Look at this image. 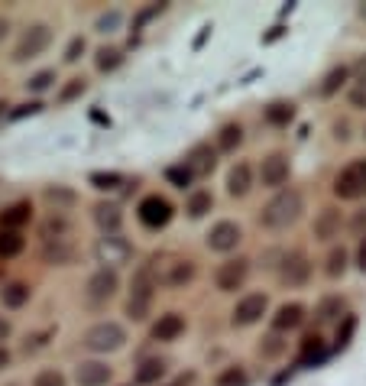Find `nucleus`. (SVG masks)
<instances>
[{
    "label": "nucleus",
    "instance_id": "nucleus-15",
    "mask_svg": "<svg viewBox=\"0 0 366 386\" xmlns=\"http://www.w3.org/2000/svg\"><path fill=\"white\" fill-rule=\"evenodd\" d=\"M191 279H195V263L191 260H172V263H166V273L159 276V283H166L169 289H182Z\"/></svg>",
    "mask_w": 366,
    "mask_h": 386
},
{
    "label": "nucleus",
    "instance_id": "nucleus-18",
    "mask_svg": "<svg viewBox=\"0 0 366 386\" xmlns=\"http://www.w3.org/2000/svg\"><path fill=\"white\" fill-rule=\"evenodd\" d=\"M182 331H185V318H182L179 311H166L152 325V341H175Z\"/></svg>",
    "mask_w": 366,
    "mask_h": 386
},
{
    "label": "nucleus",
    "instance_id": "nucleus-3",
    "mask_svg": "<svg viewBox=\"0 0 366 386\" xmlns=\"http://www.w3.org/2000/svg\"><path fill=\"white\" fill-rule=\"evenodd\" d=\"M52 43V26L49 23H33V26L23 29L17 49H13V62H29V59L42 56Z\"/></svg>",
    "mask_w": 366,
    "mask_h": 386
},
{
    "label": "nucleus",
    "instance_id": "nucleus-23",
    "mask_svg": "<svg viewBox=\"0 0 366 386\" xmlns=\"http://www.w3.org/2000/svg\"><path fill=\"white\" fill-rule=\"evenodd\" d=\"M29 217H33V205L29 201H17V205H10L3 215H0V227L3 231H17V227L29 224Z\"/></svg>",
    "mask_w": 366,
    "mask_h": 386
},
{
    "label": "nucleus",
    "instance_id": "nucleus-43",
    "mask_svg": "<svg viewBox=\"0 0 366 386\" xmlns=\"http://www.w3.org/2000/svg\"><path fill=\"white\" fill-rule=\"evenodd\" d=\"M117 26H120V13H117V10H111L107 17L97 20V33H113Z\"/></svg>",
    "mask_w": 366,
    "mask_h": 386
},
{
    "label": "nucleus",
    "instance_id": "nucleus-56",
    "mask_svg": "<svg viewBox=\"0 0 366 386\" xmlns=\"http://www.w3.org/2000/svg\"><path fill=\"white\" fill-rule=\"evenodd\" d=\"M360 17H366V3H363V7H360Z\"/></svg>",
    "mask_w": 366,
    "mask_h": 386
},
{
    "label": "nucleus",
    "instance_id": "nucleus-19",
    "mask_svg": "<svg viewBox=\"0 0 366 386\" xmlns=\"http://www.w3.org/2000/svg\"><path fill=\"white\" fill-rule=\"evenodd\" d=\"M250 189H253V169L246 162H237L230 169V176H227V192L234 198H244Z\"/></svg>",
    "mask_w": 366,
    "mask_h": 386
},
{
    "label": "nucleus",
    "instance_id": "nucleus-54",
    "mask_svg": "<svg viewBox=\"0 0 366 386\" xmlns=\"http://www.w3.org/2000/svg\"><path fill=\"white\" fill-rule=\"evenodd\" d=\"M7 29H10V23H7V20H3V17H0V39L7 36Z\"/></svg>",
    "mask_w": 366,
    "mask_h": 386
},
{
    "label": "nucleus",
    "instance_id": "nucleus-29",
    "mask_svg": "<svg viewBox=\"0 0 366 386\" xmlns=\"http://www.w3.org/2000/svg\"><path fill=\"white\" fill-rule=\"evenodd\" d=\"M166 373V364L162 360H143L140 364V370H136V383H156V380Z\"/></svg>",
    "mask_w": 366,
    "mask_h": 386
},
{
    "label": "nucleus",
    "instance_id": "nucleus-34",
    "mask_svg": "<svg viewBox=\"0 0 366 386\" xmlns=\"http://www.w3.org/2000/svg\"><path fill=\"white\" fill-rule=\"evenodd\" d=\"M120 62H123L120 49H101V52H97V72H113Z\"/></svg>",
    "mask_w": 366,
    "mask_h": 386
},
{
    "label": "nucleus",
    "instance_id": "nucleus-5",
    "mask_svg": "<svg viewBox=\"0 0 366 386\" xmlns=\"http://www.w3.org/2000/svg\"><path fill=\"white\" fill-rule=\"evenodd\" d=\"M94 256H97V263H104V270H113V266H123L130 260L133 247L120 234H104L94 240Z\"/></svg>",
    "mask_w": 366,
    "mask_h": 386
},
{
    "label": "nucleus",
    "instance_id": "nucleus-9",
    "mask_svg": "<svg viewBox=\"0 0 366 386\" xmlns=\"http://www.w3.org/2000/svg\"><path fill=\"white\" fill-rule=\"evenodd\" d=\"M266 309H269V299H266L263 292H253V295H244V299L237 302L234 309V328H250V325H256V321L266 315Z\"/></svg>",
    "mask_w": 366,
    "mask_h": 386
},
{
    "label": "nucleus",
    "instance_id": "nucleus-26",
    "mask_svg": "<svg viewBox=\"0 0 366 386\" xmlns=\"http://www.w3.org/2000/svg\"><path fill=\"white\" fill-rule=\"evenodd\" d=\"M244 143V130H240V123H227V127H221V133H217V150H237Z\"/></svg>",
    "mask_w": 366,
    "mask_h": 386
},
{
    "label": "nucleus",
    "instance_id": "nucleus-44",
    "mask_svg": "<svg viewBox=\"0 0 366 386\" xmlns=\"http://www.w3.org/2000/svg\"><path fill=\"white\" fill-rule=\"evenodd\" d=\"M85 52V39L81 36H75L72 43H68V49H65V62H78V56Z\"/></svg>",
    "mask_w": 366,
    "mask_h": 386
},
{
    "label": "nucleus",
    "instance_id": "nucleus-45",
    "mask_svg": "<svg viewBox=\"0 0 366 386\" xmlns=\"http://www.w3.org/2000/svg\"><path fill=\"white\" fill-rule=\"evenodd\" d=\"M353 328H357V318H353V315H347V318H344V328L337 331V344H340V348H344V344H347V341H350V334H353Z\"/></svg>",
    "mask_w": 366,
    "mask_h": 386
},
{
    "label": "nucleus",
    "instance_id": "nucleus-33",
    "mask_svg": "<svg viewBox=\"0 0 366 386\" xmlns=\"http://www.w3.org/2000/svg\"><path fill=\"white\" fill-rule=\"evenodd\" d=\"M46 201L49 205H56V211H62V208L68 205H75V192H68V189H46Z\"/></svg>",
    "mask_w": 366,
    "mask_h": 386
},
{
    "label": "nucleus",
    "instance_id": "nucleus-32",
    "mask_svg": "<svg viewBox=\"0 0 366 386\" xmlns=\"http://www.w3.org/2000/svg\"><path fill=\"white\" fill-rule=\"evenodd\" d=\"M324 270H328L331 279L344 276V270H347V250H344V247H334L328 254V266H324Z\"/></svg>",
    "mask_w": 366,
    "mask_h": 386
},
{
    "label": "nucleus",
    "instance_id": "nucleus-35",
    "mask_svg": "<svg viewBox=\"0 0 366 386\" xmlns=\"http://www.w3.org/2000/svg\"><path fill=\"white\" fill-rule=\"evenodd\" d=\"M85 95V78H72L62 91H58V104H68V101H75V98Z\"/></svg>",
    "mask_w": 366,
    "mask_h": 386
},
{
    "label": "nucleus",
    "instance_id": "nucleus-12",
    "mask_svg": "<svg viewBox=\"0 0 366 386\" xmlns=\"http://www.w3.org/2000/svg\"><path fill=\"white\" fill-rule=\"evenodd\" d=\"M279 279L285 286H305L311 279V263L305 254H289L282 260V270H279Z\"/></svg>",
    "mask_w": 366,
    "mask_h": 386
},
{
    "label": "nucleus",
    "instance_id": "nucleus-10",
    "mask_svg": "<svg viewBox=\"0 0 366 386\" xmlns=\"http://www.w3.org/2000/svg\"><path fill=\"white\" fill-rule=\"evenodd\" d=\"M244 240V231L234 224V221H221V224L211 227V234H207V247L217 250V254H230L237 250V244Z\"/></svg>",
    "mask_w": 366,
    "mask_h": 386
},
{
    "label": "nucleus",
    "instance_id": "nucleus-39",
    "mask_svg": "<svg viewBox=\"0 0 366 386\" xmlns=\"http://www.w3.org/2000/svg\"><path fill=\"white\" fill-rule=\"evenodd\" d=\"M217 386H246V373L240 367H230L217 377Z\"/></svg>",
    "mask_w": 366,
    "mask_h": 386
},
{
    "label": "nucleus",
    "instance_id": "nucleus-20",
    "mask_svg": "<svg viewBox=\"0 0 366 386\" xmlns=\"http://www.w3.org/2000/svg\"><path fill=\"white\" fill-rule=\"evenodd\" d=\"M94 221H97V227H101L104 234H117L123 224V211L117 205L101 201V205H94Z\"/></svg>",
    "mask_w": 366,
    "mask_h": 386
},
{
    "label": "nucleus",
    "instance_id": "nucleus-13",
    "mask_svg": "<svg viewBox=\"0 0 366 386\" xmlns=\"http://www.w3.org/2000/svg\"><path fill=\"white\" fill-rule=\"evenodd\" d=\"M260 182H263L266 189H279L289 182V160L282 156V153H273V156H266L263 166H260Z\"/></svg>",
    "mask_w": 366,
    "mask_h": 386
},
{
    "label": "nucleus",
    "instance_id": "nucleus-38",
    "mask_svg": "<svg viewBox=\"0 0 366 386\" xmlns=\"http://www.w3.org/2000/svg\"><path fill=\"white\" fill-rule=\"evenodd\" d=\"M166 179H169L175 189H185V185H191V172H188L185 166H172V169H166Z\"/></svg>",
    "mask_w": 366,
    "mask_h": 386
},
{
    "label": "nucleus",
    "instance_id": "nucleus-37",
    "mask_svg": "<svg viewBox=\"0 0 366 386\" xmlns=\"http://www.w3.org/2000/svg\"><path fill=\"white\" fill-rule=\"evenodd\" d=\"M340 311H344V302L340 299H324L318 309V321H334Z\"/></svg>",
    "mask_w": 366,
    "mask_h": 386
},
{
    "label": "nucleus",
    "instance_id": "nucleus-46",
    "mask_svg": "<svg viewBox=\"0 0 366 386\" xmlns=\"http://www.w3.org/2000/svg\"><path fill=\"white\" fill-rule=\"evenodd\" d=\"M311 350H315V354L321 350V338H318V334H308V338H305V344H301V354H305V357H308Z\"/></svg>",
    "mask_w": 366,
    "mask_h": 386
},
{
    "label": "nucleus",
    "instance_id": "nucleus-36",
    "mask_svg": "<svg viewBox=\"0 0 366 386\" xmlns=\"http://www.w3.org/2000/svg\"><path fill=\"white\" fill-rule=\"evenodd\" d=\"M52 82H56V72L52 68H46V72H36V75L26 82V88L29 91H49L52 88Z\"/></svg>",
    "mask_w": 366,
    "mask_h": 386
},
{
    "label": "nucleus",
    "instance_id": "nucleus-31",
    "mask_svg": "<svg viewBox=\"0 0 366 386\" xmlns=\"http://www.w3.org/2000/svg\"><path fill=\"white\" fill-rule=\"evenodd\" d=\"M211 205H214L211 192H195V195L188 198V215H191V217H205L207 211H211Z\"/></svg>",
    "mask_w": 366,
    "mask_h": 386
},
{
    "label": "nucleus",
    "instance_id": "nucleus-17",
    "mask_svg": "<svg viewBox=\"0 0 366 386\" xmlns=\"http://www.w3.org/2000/svg\"><path fill=\"white\" fill-rule=\"evenodd\" d=\"M42 260L52 266L75 263V244H72V240H46V244H42Z\"/></svg>",
    "mask_w": 366,
    "mask_h": 386
},
{
    "label": "nucleus",
    "instance_id": "nucleus-14",
    "mask_svg": "<svg viewBox=\"0 0 366 386\" xmlns=\"http://www.w3.org/2000/svg\"><path fill=\"white\" fill-rule=\"evenodd\" d=\"M214 150L211 146H195V150L185 156V169L191 172V179H205V176H211V169H214Z\"/></svg>",
    "mask_w": 366,
    "mask_h": 386
},
{
    "label": "nucleus",
    "instance_id": "nucleus-7",
    "mask_svg": "<svg viewBox=\"0 0 366 386\" xmlns=\"http://www.w3.org/2000/svg\"><path fill=\"white\" fill-rule=\"evenodd\" d=\"M117 289H120V279H117V273L113 270H97V273L88 279L85 286V299L91 302V305H107V302L117 295Z\"/></svg>",
    "mask_w": 366,
    "mask_h": 386
},
{
    "label": "nucleus",
    "instance_id": "nucleus-48",
    "mask_svg": "<svg viewBox=\"0 0 366 386\" xmlns=\"http://www.w3.org/2000/svg\"><path fill=\"white\" fill-rule=\"evenodd\" d=\"M357 266H360V273H366V237L360 240V247H357Z\"/></svg>",
    "mask_w": 366,
    "mask_h": 386
},
{
    "label": "nucleus",
    "instance_id": "nucleus-25",
    "mask_svg": "<svg viewBox=\"0 0 366 386\" xmlns=\"http://www.w3.org/2000/svg\"><path fill=\"white\" fill-rule=\"evenodd\" d=\"M0 302L7 305V309H19V305H26L29 302V286L26 283H7L3 292H0Z\"/></svg>",
    "mask_w": 366,
    "mask_h": 386
},
{
    "label": "nucleus",
    "instance_id": "nucleus-27",
    "mask_svg": "<svg viewBox=\"0 0 366 386\" xmlns=\"http://www.w3.org/2000/svg\"><path fill=\"white\" fill-rule=\"evenodd\" d=\"M23 247H26V240H23L17 231H3V227H0V256H3V260L23 254Z\"/></svg>",
    "mask_w": 366,
    "mask_h": 386
},
{
    "label": "nucleus",
    "instance_id": "nucleus-22",
    "mask_svg": "<svg viewBox=\"0 0 366 386\" xmlns=\"http://www.w3.org/2000/svg\"><path fill=\"white\" fill-rule=\"evenodd\" d=\"M301 321H305V309H301L299 302H289V305H282V309L273 315V328L292 331V328H299Z\"/></svg>",
    "mask_w": 366,
    "mask_h": 386
},
{
    "label": "nucleus",
    "instance_id": "nucleus-40",
    "mask_svg": "<svg viewBox=\"0 0 366 386\" xmlns=\"http://www.w3.org/2000/svg\"><path fill=\"white\" fill-rule=\"evenodd\" d=\"M91 182H94V189H117V185H120V176H117V172H94Z\"/></svg>",
    "mask_w": 366,
    "mask_h": 386
},
{
    "label": "nucleus",
    "instance_id": "nucleus-1",
    "mask_svg": "<svg viewBox=\"0 0 366 386\" xmlns=\"http://www.w3.org/2000/svg\"><path fill=\"white\" fill-rule=\"evenodd\" d=\"M301 211H305V198H301V192L285 189L263 208L260 221H263L266 227H273V231H282V227L295 224V221L301 217Z\"/></svg>",
    "mask_w": 366,
    "mask_h": 386
},
{
    "label": "nucleus",
    "instance_id": "nucleus-49",
    "mask_svg": "<svg viewBox=\"0 0 366 386\" xmlns=\"http://www.w3.org/2000/svg\"><path fill=\"white\" fill-rule=\"evenodd\" d=\"M266 341H269V344H263V348H260V350H263V354H279V350H282L279 338H266Z\"/></svg>",
    "mask_w": 366,
    "mask_h": 386
},
{
    "label": "nucleus",
    "instance_id": "nucleus-42",
    "mask_svg": "<svg viewBox=\"0 0 366 386\" xmlns=\"http://www.w3.org/2000/svg\"><path fill=\"white\" fill-rule=\"evenodd\" d=\"M350 104L357 111H366V82H357V85L350 88Z\"/></svg>",
    "mask_w": 366,
    "mask_h": 386
},
{
    "label": "nucleus",
    "instance_id": "nucleus-55",
    "mask_svg": "<svg viewBox=\"0 0 366 386\" xmlns=\"http://www.w3.org/2000/svg\"><path fill=\"white\" fill-rule=\"evenodd\" d=\"M7 117V101H0V121Z\"/></svg>",
    "mask_w": 366,
    "mask_h": 386
},
{
    "label": "nucleus",
    "instance_id": "nucleus-8",
    "mask_svg": "<svg viewBox=\"0 0 366 386\" xmlns=\"http://www.w3.org/2000/svg\"><path fill=\"white\" fill-rule=\"evenodd\" d=\"M136 217H140V224L159 231V227H166L172 221V205L162 195H146L140 201V208H136Z\"/></svg>",
    "mask_w": 366,
    "mask_h": 386
},
{
    "label": "nucleus",
    "instance_id": "nucleus-24",
    "mask_svg": "<svg viewBox=\"0 0 366 386\" xmlns=\"http://www.w3.org/2000/svg\"><path fill=\"white\" fill-rule=\"evenodd\" d=\"M42 240H72V224L62 215H52L42 221Z\"/></svg>",
    "mask_w": 366,
    "mask_h": 386
},
{
    "label": "nucleus",
    "instance_id": "nucleus-21",
    "mask_svg": "<svg viewBox=\"0 0 366 386\" xmlns=\"http://www.w3.org/2000/svg\"><path fill=\"white\" fill-rule=\"evenodd\" d=\"M340 234V211L337 208H324L318 217H315V237L318 240H331V237Z\"/></svg>",
    "mask_w": 366,
    "mask_h": 386
},
{
    "label": "nucleus",
    "instance_id": "nucleus-41",
    "mask_svg": "<svg viewBox=\"0 0 366 386\" xmlns=\"http://www.w3.org/2000/svg\"><path fill=\"white\" fill-rule=\"evenodd\" d=\"M33 386H65V377L58 370H42V373H36Z\"/></svg>",
    "mask_w": 366,
    "mask_h": 386
},
{
    "label": "nucleus",
    "instance_id": "nucleus-2",
    "mask_svg": "<svg viewBox=\"0 0 366 386\" xmlns=\"http://www.w3.org/2000/svg\"><path fill=\"white\" fill-rule=\"evenodd\" d=\"M156 289H159V279L152 273V266H143L140 273L133 276V289H130V299H127V315L133 321H146L152 309V299H156Z\"/></svg>",
    "mask_w": 366,
    "mask_h": 386
},
{
    "label": "nucleus",
    "instance_id": "nucleus-6",
    "mask_svg": "<svg viewBox=\"0 0 366 386\" xmlns=\"http://www.w3.org/2000/svg\"><path fill=\"white\" fill-rule=\"evenodd\" d=\"M123 341H127V334L117 321H101L85 334V348L94 350V354H111V350L123 348Z\"/></svg>",
    "mask_w": 366,
    "mask_h": 386
},
{
    "label": "nucleus",
    "instance_id": "nucleus-4",
    "mask_svg": "<svg viewBox=\"0 0 366 386\" xmlns=\"http://www.w3.org/2000/svg\"><path fill=\"white\" fill-rule=\"evenodd\" d=\"M334 195L344 201H357L366 195V160H353L350 166L337 172L334 179Z\"/></svg>",
    "mask_w": 366,
    "mask_h": 386
},
{
    "label": "nucleus",
    "instance_id": "nucleus-28",
    "mask_svg": "<svg viewBox=\"0 0 366 386\" xmlns=\"http://www.w3.org/2000/svg\"><path fill=\"white\" fill-rule=\"evenodd\" d=\"M292 117H295V111H292V104H285V101H276L266 107V121L273 123V127H285Z\"/></svg>",
    "mask_w": 366,
    "mask_h": 386
},
{
    "label": "nucleus",
    "instance_id": "nucleus-30",
    "mask_svg": "<svg viewBox=\"0 0 366 386\" xmlns=\"http://www.w3.org/2000/svg\"><path fill=\"white\" fill-rule=\"evenodd\" d=\"M344 82H347V68H344V65H340V68H331V72H328V78L321 82V95H324V98L337 95Z\"/></svg>",
    "mask_w": 366,
    "mask_h": 386
},
{
    "label": "nucleus",
    "instance_id": "nucleus-47",
    "mask_svg": "<svg viewBox=\"0 0 366 386\" xmlns=\"http://www.w3.org/2000/svg\"><path fill=\"white\" fill-rule=\"evenodd\" d=\"M42 344H46V334H33V338H26V344H23V350H39L42 348Z\"/></svg>",
    "mask_w": 366,
    "mask_h": 386
},
{
    "label": "nucleus",
    "instance_id": "nucleus-50",
    "mask_svg": "<svg viewBox=\"0 0 366 386\" xmlns=\"http://www.w3.org/2000/svg\"><path fill=\"white\" fill-rule=\"evenodd\" d=\"M36 111H39V104H23V107L13 111V117H26V114H36Z\"/></svg>",
    "mask_w": 366,
    "mask_h": 386
},
{
    "label": "nucleus",
    "instance_id": "nucleus-11",
    "mask_svg": "<svg viewBox=\"0 0 366 386\" xmlns=\"http://www.w3.org/2000/svg\"><path fill=\"white\" fill-rule=\"evenodd\" d=\"M246 273H250V263H246V260H227V263L217 266L214 283L221 292H237L246 283Z\"/></svg>",
    "mask_w": 366,
    "mask_h": 386
},
{
    "label": "nucleus",
    "instance_id": "nucleus-16",
    "mask_svg": "<svg viewBox=\"0 0 366 386\" xmlns=\"http://www.w3.org/2000/svg\"><path fill=\"white\" fill-rule=\"evenodd\" d=\"M75 380H78V386H107L111 367L101 364V360H85V364H78Z\"/></svg>",
    "mask_w": 366,
    "mask_h": 386
},
{
    "label": "nucleus",
    "instance_id": "nucleus-53",
    "mask_svg": "<svg viewBox=\"0 0 366 386\" xmlns=\"http://www.w3.org/2000/svg\"><path fill=\"white\" fill-rule=\"evenodd\" d=\"M7 364H10V354H7V348H0V370L7 367Z\"/></svg>",
    "mask_w": 366,
    "mask_h": 386
},
{
    "label": "nucleus",
    "instance_id": "nucleus-51",
    "mask_svg": "<svg viewBox=\"0 0 366 386\" xmlns=\"http://www.w3.org/2000/svg\"><path fill=\"white\" fill-rule=\"evenodd\" d=\"M10 331H13V328H10V321L0 315V341H7V338H10Z\"/></svg>",
    "mask_w": 366,
    "mask_h": 386
},
{
    "label": "nucleus",
    "instance_id": "nucleus-52",
    "mask_svg": "<svg viewBox=\"0 0 366 386\" xmlns=\"http://www.w3.org/2000/svg\"><path fill=\"white\" fill-rule=\"evenodd\" d=\"M353 68H357V75H360V82H366V56H363V59H360V62H357V65H353Z\"/></svg>",
    "mask_w": 366,
    "mask_h": 386
}]
</instances>
